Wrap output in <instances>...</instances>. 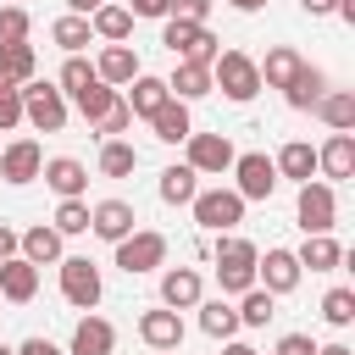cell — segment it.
Returning <instances> with one entry per match:
<instances>
[{
    "label": "cell",
    "mask_w": 355,
    "mask_h": 355,
    "mask_svg": "<svg viewBox=\"0 0 355 355\" xmlns=\"http://www.w3.org/2000/svg\"><path fill=\"white\" fill-rule=\"evenodd\" d=\"M255 244L244 239V233H216V250H211V261H216V283H222V294H244V288H255Z\"/></svg>",
    "instance_id": "1"
},
{
    "label": "cell",
    "mask_w": 355,
    "mask_h": 355,
    "mask_svg": "<svg viewBox=\"0 0 355 355\" xmlns=\"http://www.w3.org/2000/svg\"><path fill=\"white\" fill-rule=\"evenodd\" d=\"M211 89H222L233 105H250V100L261 94L255 55H244V50H216V61H211Z\"/></svg>",
    "instance_id": "2"
},
{
    "label": "cell",
    "mask_w": 355,
    "mask_h": 355,
    "mask_svg": "<svg viewBox=\"0 0 355 355\" xmlns=\"http://www.w3.org/2000/svg\"><path fill=\"white\" fill-rule=\"evenodd\" d=\"M294 222H300V233H333L338 227V194H333V183L305 178L300 194H294Z\"/></svg>",
    "instance_id": "3"
},
{
    "label": "cell",
    "mask_w": 355,
    "mask_h": 355,
    "mask_svg": "<svg viewBox=\"0 0 355 355\" xmlns=\"http://www.w3.org/2000/svg\"><path fill=\"white\" fill-rule=\"evenodd\" d=\"M161 44L178 55V61H216V33L205 22H183V17H161Z\"/></svg>",
    "instance_id": "4"
},
{
    "label": "cell",
    "mask_w": 355,
    "mask_h": 355,
    "mask_svg": "<svg viewBox=\"0 0 355 355\" xmlns=\"http://www.w3.org/2000/svg\"><path fill=\"white\" fill-rule=\"evenodd\" d=\"M111 250H116V266H122L128 277H144V272L166 266V233H155V227H133V233L116 239Z\"/></svg>",
    "instance_id": "5"
},
{
    "label": "cell",
    "mask_w": 355,
    "mask_h": 355,
    "mask_svg": "<svg viewBox=\"0 0 355 355\" xmlns=\"http://www.w3.org/2000/svg\"><path fill=\"white\" fill-rule=\"evenodd\" d=\"M22 122H33L39 133H61V128H67V94H61L55 83L28 78V83H22Z\"/></svg>",
    "instance_id": "6"
},
{
    "label": "cell",
    "mask_w": 355,
    "mask_h": 355,
    "mask_svg": "<svg viewBox=\"0 0 355 355\" xmlns=\"http://www.w3.org/2000/svg\"><path fill=\"white\" fill-rule=\"evenodd\" d=\"M189 211H194V222H200L205 233H233V227L244 222L239 189H200V194L189 200Z\"/></svg>",
    "instance_id": "7"
},
{
    "label": "cell",
    "mask_w": 355,
    "mask_h": 355,
    "mask_svg": "<svg viewBox=\"0 0 355 355\" xmlns=\"http://www.w3.org/2000/svg\"><path fill=\"white\" fill-rule=\"evenodd\" d=\"M55 266H61V300H67V305H78V311H94V305H100V294H105L100 266H94L89 255H61Z\"/></svg>",
    "instance_id": "8"
},
{
    "label": "cell",
    "mask_w": 355,
    "mask_h": 355,
    "mask_svg": "<svg viewBox=\"0 0 355 355\" xmlns=\"http://www.w3.org/2000/svg\"><path fill=\"white\" fill-rule=\"evenodd\" d=\"M227 172L239 178L233 189H239V200H244V205H250V200H272V194H277V183H283V178H277V166H272V155H261V150L233 155V166H227Z\"/></svg>",
    "instance_id": "9"
},
{
    "label": "cell",
    "mask_w": 355,
    "mask_h": 355,
    "mask_svg": "<svg viewBox=\"0 0 355 355\" xmlns=\"http://www.w3.org/2000/svg\"><path fill=\"white\" fill-rule=\"evenodd\" d=\"M183 150H189L183 161H189L200 178H222V172L233 166V155H239L227 133H189V139H183Z\"/></svg>",
    "instance_id": "10"
},
{
    "label": "cell",
    "mask_w": 355,
    "mask_h": 355,
    "mask_svg": "<svg viewBox=\"0 0 355 355\" xmlns=\"http://www.w3.org/2000/svg\"><path fill=\"white\" fill-rule=\"evenodd\" d=\"M300 277H305V266L294 261V250H283V244H272L266 255H255V283L266 288V294H294L300 288Z\"/></svg>",
    "instance_id": "11"
},
{
    "label": "cell",
    "mask_w": 355,
    "mask_h": 355,
    "mask_svg": "<svg viewBox=\"0 0 355 355\" xmlns=\"http://www.w3.org/2000/svg\"><path fill=\"white\" fill-rule=\"evenodd\" d=\"M39 166H44V144H39V139H11V144H0V178H6L11 189L33 183Z\"/></svg>",
    "instance_id": "12"
},
{
    "label": "cell",
    "mask_w": 355,
    "mask_h": 355,
    "mask_svg": "<svg viewBox=\"0 0 355 355\" xmlns=\"http://www.w3.org/2000/svg\"><path fill=\"white\" fill-rule=\"evenodd\" d=\"M133 227H139V216H133L128 200H100V205H89V233H94V239L116 244V239H128Z\"/></svg>",
    "instance_id": "13"
},
{
    "label": "cell",
    "mask_w": 355,
    "mask_h": 355,
    "mask_svg": "<svg viewBox=\"0 0 355 355\" xmlns=\"http://www.w3.org/2000/svg\"><path fill=\"white\" fill-rule=\"evenodd\" d=\"M200 300H205V283H200L194 266H166L161 272V305L166 311H194Z\"/></svg>",
    "instance_id": "14"
},
{
    "label": "cell",
    "mask_w": 355,
    "mask_h": 355,
    "mask_svg": "<svg viewBox=\"0 0 355 355\" xmlns=\"http://www.w3.org/2000/svg\"><path fill=\"white\" fill-rule=\"evenodd\" d=\"M316 172H322V183H349L355 178V133H333L316 150Z\"/></svg>",
    "instance_id": "15"
},
{
    "label": "cell",
    "mask_w": 355,
    "mask_h": 355,
    "mask_svg": "<svg viewBox=\"0 0 355 355\" xmlns=\"http://www.w3.org/2000/svg\"><path fill=\"white\" fill-rule=\"evenodd\" d=\"M39 178H44L61 200H83V189H89V166H83L78 155H50V161L39 166Z\"/></svg>",
    "instance_id": "16"
},
{
    "label": "cell",
    "mask_w": 355,
    "mask_h": 355,
    "mask_svg": "<svg viewBox=\"0 0 355 355\" xmlns=\"http://www.w3.org/2000/svg\"><path fill=\"white\" fill-rule=\"evenodd\" d=\"M17 255L22 261H33V266H55L61 255H67V239L55 233V227H28V233H17Z\"/></svg>",
    "instance_id": "17"
},
{
    "label": "cell",
    "mask_w": 355,
    "mask_h": 355,
    "mask_svg": "<svg viewBox=\"0 0 355 355\" xmlns=\"http://www.w3.org/2000/svg\"><path fill=\"white\" fill-rule=\"evenodd\" d=\"M139 338H144L150 349H178V344H183V316L166 311V305H155V311L139 316Z\"/></svg>",
    "instance_id": "18"
},
{
    "label": "cell",
    "mask_w": 355,
    "mask_h": 355,
    "mask_svg": "<svg viewBox=\"0 0 355 355\" xmlns=\"http://www.w3.org/2000/svg\"><path fill=\"white\" fill-rule=\"evenodd\" d=\"M33 294H39V266H33V261H22V255L0 261V300H11V305H28Z\"/></svg>",
    "instance_id": "19"
},
{
    "label": "cell",
    "mask_w": 355,
    "mask_h": 355,
    "mask_svg": "<svg viewBox=\"0 0 355 355\" xmlns=\"http://www.w3.org/2000/svg\"><path fill=\"white\" fill-rule=\"evenodd\" d=\"M300 67H305V55H300L294 44H272V50H266V61H255V72H261V89H288Z\"/></svg>",
    "instance_id": "20"
},
{
    "label": "cell",
    "mask_w": 355,
    "mask_h": 355,
    "mask_svg": "<svg viewBox=\"0 0 355 355\" xmlns=\"http://www.w3.org/2000/svg\"><path fill=\"white\" fill-rule=\"evenodd\" d=\"M133 94H128V111H133V122H150L166 100H172V89H166V78H155V72H139L133 83H128Z\"/></svg>",
    "instance_id": "21"
},
{
    "label": "cell",
    "mask_w": 355,
    "mask_h": 355,
    "mask_svg": "<svg viewBox=\"0 0 355 355\" xmlns=\"http://www.w3.org/2000/svg\"><path fill=\"white\" fill-rule=\"evenodd\" d=\"M111 349H116V327L89 311V316L72 327V349H67V355H111Z\"/></svg>",
    "instance_id": "22"
},
{
    "label": "cell",
    "mask_w": 355,
    "mask_h": 355,
    "mask_svg": "<svg viewBox=\"0 0 355 355\" xmlns=\"http://www.w3.org/2000/svg\"><path fill=\"white\" fill-rule=\"evenodd\" d=\"M294 261L311 266V272H338V266H344V244H338L333 233H305V244L294 250Z\"/></svg>",
    "instance_id": "23"
},
{
    "label": "cell",
    "mask_w": 355,
    "mask_h": 355,
    "mask_svg": "<svg viewBox=\"0 0 355 355\" xmlns=\"http://www.w3.org/2000/svg\"><path fill=\"white\" fill-rule=\"evenodd\" d=\"M139 72H144V67H139V55H133L128 44H105V50H100V61H94V78H100V83H111V89H116V83H133Z\"/></svg>",
    "instance_id": "24"
},
{
    "label": "cell",
    "mask_w": 355,
    "mask_h": 355,
    "mask_svg": "<svg viewBox=\"0 0 355 355\" xmlns=\"http://www.w3.org/2000/svg\"><path fill=\"white\" fill-rule=\"evenodd\" d=\"M327 89H333V83H327V72L305 61V67L294 72V83L283 89V100H288V111H311V105H316V100H322Z\"/></svg>",
    "instance_id": "25"
},
{
    "label": "cell",
    "mask_w": 355,
    "mask_h": 355,
    "mask_svg": "<svg viewBox=\"0 0 355 355\" xmlns=\"http://www.w3.org/2000/svg\"><path fill=\"white\" fill-rule=\"evenodd\" d=\"M89 28H94V39H105V44H128V33H133V11L105 0V6L89 11Z\"/></svg>",
    "instance_id": "26"
},
{
    "label": "cell",
    "mask_w": 355,
    "mask_h": 355,
    "mask_svg": "<svg viewBox=\"0 0 355 355\" xmlns=\"http://www.w3.org/2000/svg\"><path fill=\"white\" fill-rule=\"evenodd\" d=\"M166 89H172V100H205L211 94V67L205 61H178Z\"/></svg>",
    "instance_id": "27"
},
{
    "label": "cell",
    "mask_w": 355,
    "mask_h": 355,
    "mask_svg": "<svg viewBox=\"0 0 355 355\" xmlns=\"http://www.w3.org/2000/svg\"><path fill=\"white\" fill-rule=\"evenodd\" d=\"M311 111H316L333 133H355V89H327Z\"/></svg>",
    "instance_id": "28"
},
{
    "label": "cell",
    "mask_w": 355,
    "mask_h": 355,
    "mask_svg": "<svg viewBox=\"0 0 355 355\" xmlns=\"http://www.w3.org/2000/svg\"><path fill=\"white\" fill-rule=\"evenodd\" d=\"M150 128H155V139L161 144H183L189 133H194V116H189V100H166L155 116H150Z\"/></svg>",
    "instance_id": "29"
},
{
    "label": "cell",
    "mask_w": 355,
    "mask_h": 355,
    "mask_svg": "<svg viewBox=\"0 0 355 355\" xmlns=\"http://www.w3.org/2000/svg\"><path fill=\"white\" fill-rule=\"evenodd\" d=\"M272 166H277V178H288V183H305V178H316V150H311L305 139H288V144L272 155Z\"/></svg>",
    "instance_id": "30"
},
{
    "label": "cell",
    "mask_w": 355,
    "mask_h": 355,
    "mask_svg": "<svg viewBox=\"0 0 355 355\" xmlns=\"http://www.w3.org/2000/svg\"><path fill=\"white\" fill-rule=\"evenodd\" d=\"M155 194H161L166 205H189V200L200 194V172H194L189 161H178V166H166V172H161V183H155Z\"/></svg>",
    "instance_id": "31"
},
{
    "label": "cell",
    "mask_w": 355,
    "mask_h": 355,
    "mask_svg": "<svg viewBox=\"0 0 355 355\" xmlns=\"http://www.w3.org/2000/svg\"><path fill=\"white\" fill-rule=\"evenodd\" d=\"M39 72V55H33V44L28 39H17V44H0V83H28Z\"/></svg>",
    "instance_id": "32"
},
{
    "label": "cell",
    "mask_w": 355,
    "mask_h": 355,
    "mask_svg": "<svg viewBox=\"0 0 355 355\" xmlns=\"http://www.w3.org/2000/svg\"><path fill=\"white\" fill-rule=\"evenodd\" d=\"M50 39H55L67 55H83V50L94 44V28H89V17L67 11V17H55V22H50Z\"/></svg>",
    "instance_id": "33"
},
{
    "label": "cell",
    "mask_w": 355,
    "mask_h": 355,
    "mask_svg": "<svg viewBox=\"0 0 355 355\" xmlns=\"http://www.w3.org/2000/svg\"><path fill=\"white\" fill-rule=\"evenodd\" d=\"M194 311H200V333L205 338H239V311L227 300H200Z\"/></svg>",
    "instance_id": "34"
},
{
    "label": "cell",
    "mask_w": 355,
    "mask_h": 355,
    "mask_svg": "<svg viewBox=\"0 0 355 355\" xmlns=\"http://www.w3.org/2000/svg\"><path fill=\"white\" fill-rule=\"evenodd\" d=\"M233 311H239V327H266V322L277 316V294H266V288L255 283V288H244V294H239V305H233Z\"/></svg>",
    "instance_id": "35"
},
{
    "label": "cell",
    "mask_w": 355,
    "mask_h": 355,
    "mask_svg": "<svg viewBox=\"0 0 355 355\" xmlns=\"http://www.w3.org/2000/svg\"><path fill=\"white\" fill-rule=\"evenodd\" d=\"M139 150L128 139H100V178H133Z\"/></svg>",
    "instance_id": "36"
},
{
    "label": "cell",
    "mask_w": 355,
    "mask_h": 355,
    "mask_svg": "<svg viewBox=\"0 0 355 355\" xmlns=\"http://www.w3.org/2000/svg\"><path fill=\"white\" fill-rule=\"evenodd\" d=\"M128 128H133V111H128V100H122V94H116V100L89 122V133H94V139H122Z\"/></svg>",
    "instance_id": "37"
},
{
    "label": "cell",
    "mask_w": 355,
    "mask_h": 355,
    "mask_svg": "<svg viewBox=\"0 0 355 355\" xmlns=\"http://www.w3.org/2000/svg\"><path fill=\"white\" fill-rule=\"evenodd\" d=\"M50 227H55L61 239H78V233H89V200H61Z\"/></svg>",
    "instance_id": "38"
},
{
    "label": "cell",
    "mask_w": 355,
    "mask_h": 355,
    "mask_svg": "<svg viewBox=\"0 0 355 355\" xmlns=\"http://www.w3.org/2000/svg\"><path fill=\"white\" fill-rule=\"evenodd\" d=\"M322 322L327 327H349L355 322V288H327L322 294Z\"/></svg>",
    "instance_id": "39"
},
{
    "label": "cell",
    "mask_w": 355,
    "mask_h": 355,
    "mask_svg": "<svg viewBox=\"0 0 355 355\" xmlns=\"http://www.w3.org/2000/svg\"><path fill=\"white\" fill-rule=\"evenodd\" d=\"M33 33V17H28V6H0V44H17V39H28Z\"/></svg>",
    "instance_id": "40"
},
{
    "label": "cell",
    "mask_w": 355,
    "mask_h": 355,
    "mask_svg": "<svg viewBox=\"0 0 355 355\" xmlns=\"http://www.w3.org/2000/svg\"><path fill=\"white\" fill-rule=\"evenodd\" d=\"M89 83H94V61H83V55H67V67H61L55 89H61V94H78V89H89Z\"/></svg>",
    "instance_id": "41"
},
{
    "label": "cell",
    "mask_w": 355,
    "mask_h": 355,
    "mask_svg": "<svg viewBox=\"0 0 355 355\" xmlns=\"http://www.w3.org/2000/svg\"><path fill=\"white\" fill-rule=\"evenodd\" d=\"M72 100H78V111H83V122H94V116H100V111H105V105H111V100H116V89H111V83H100V78H94V83H89V89H78V94H72Z\"/></svg>",
    "instance_id": "42"
},
{
    "label": "cell",
    "mask_w": 355,
    "mask_h": 355,
    "mask_svg": "<svg viewBox=\"0 0 355 355\" xmlns=\"http://www.w3.org/2000/svg\"><path fill=\"white\" fill-rule=\"evenodd\" d=\"M22 122V89L17 83H0V133H11Z\"/></svg>",
    "instance_id": "43"
},
{
    "label": "cell",
    "mask_w": 355,
    "mask_h": 355,
    "mask_svg": "<svg viewBox=\"0 0 355 355\" xmlns=\"http://www.w3.org/2000/svg\"><path fill=\"white\" fill-rule=\"evenodd\" d=\"M211 6H216V0H172V11H166V17H183V22H205V17H211Z\"/></svg>",
    "instance_id": "44"
},
{
    "label": "cell",
    "mask_w": 355,
    "mask_h": 355,
    "mask_svg": "<svg viewBox=\"0 0 355 355\" xmlns=\"http://www.w3.org/2000/svg\"><path fill=\"white\" fill-rule=\"evenodd\" d=\"M272 355H316V344H311V333H283Z\"/></svg>",
    "instance_id": "45"
},
{
    "label": "cell",
    "mask_w": 355,
    "mask_h": 355,
    "mask_svg": "<svg viewBox=\"0 0 355 355\" xmlns=\"http://www.w3.org/2000/svg\"><path fill=\"white\" fill-rule=\"evenodd\" d=\"M128 11H133V17H166L172 0H128Z\"/></svg>",
    "instance_id": "46"
},
{
    "label": "cell",
    "mask_w": 355,
    "mask_h": 355,
    "mask_svg": "<svg viewBox=\"0 0 355 355\" xmlns=\"http://www.w3.org/2000/svg\"><path fill=\"white\" fill-rule=\"evenodd\" d=\"M17 355H61V349H55L50 338H22V344H17Z\"/></svg>",
    "instance_id": "47"
},
{
    "label": "cell",
    "mask_w": 355,
    "mask_h": 355,
    "mask_svg": "<svg viewBox=\"0 0 355 355\" xmlns=\"http://www.w3.org/2000/svg\"><path fill=\"white\" fill-rule=\"evenodd\" d=\"M333 6H338V0H300L305 17H333Z\"/></svg>",
    "instance_id": "48"
},
{
    "label": "cell",
    "mask_w": 355,
    "mask_h": 355,
    "mask_svg": "<svg viewBox=\"0 0 355 355\" xmlns=\"http://www.w3.org/2000/svg\"><path fill=\"white\" fill-rule=\"evenodd\" d=\"M11 255H17V227L0 222V261H11Z\"/></svg>",
    "instance_id": "49"
},
{
    "label": "cell",
    "mask_w": 355,
    "mask_h": 355,
    "mask_svg": "<svg viewBox=\"0 0 355 355\" xmlns=\"http://www.w3.org/2000/svg\"><path fill=\"white\" fill-rule=\"evenodd\" d=\"M222 355H261V349H250V344H239V338H222Z\"/></svg>",
    "instance_id": "50"
},
{
    "label": "cell",
    "mask_w": 355,
    "mask_h": 355,
    "mask_svg": "<svg viewBox=\"0 0 355 355\" xmlns=\"http://www.w3.org/2000/svg\"><path fill=\"white\" fill-rule=\"evenodd\" d=\"M94 6H105V0H67V11H78V17H89Z\"/></svg>",
    "instance_id": "51"
},
{
    "label": "cell",
    "mask_w": 355,
    "mask_h": 355,
    "mask_svg": "<svg viewBox=\"0 0 355 355\" xmlns=\"http://www.w3.org/2000/svg\"><path fill=\"white\" fill-rule=\"evenodd\" d=\"M316 355H355L349 344H316Z\"/></svg>",
    "instance_id": "52"
},
{
    "label": "cell",
    "mask_w": 355,
    "mask_h": 355,
    "mask_svg": "<svg viewBox=\"0 0 355 355\" xmlns=\"http://www.w3.org/2000/svg\"><path fill=\"white\" fill-rule=\"evenodd\" d=\"M227 6H233V11H261L266 0H227Z\"/></svg>",
    "instance_id": "53"
},
{
    "label": "cell",
    "mask_w": 355,
    "mask_h": 355,
    "mask_svg": "<svg viewBox=\"0 0 355 355\" xmlns=\"http://www.w3.org/2000/svg\"><path fill=\"white\" fill-rule=\"evenodd\" d=\"M0 355H17V349H11V344H0Z\"/></svg>",
    "instance_id": "54"
},
{
    "label": "cell",
    "mask_w": 355,
    "mask_h": 355,
    "mask_svg": "<svg viewBox=\"0 0 355 355\" xmlns=\"http://www.w3.org/2000/svg\"><path fill=\"white\" fill-rule=\"evenodd\" d=\"M150 355H178V349H150Z\"/></svg>",
    "instance_id": "55"
},
{
    "label": "cell",
    "mask_w": 355,
    "mask_h": 355,
    "mask_svg": "<svg viewBox=\"0 0 355 355\" xmlns=\"http://www.w3.org/2000/svg\"><path fill=\"white\" fill-rule=\"evenodd\" d=\"M11 6H28V0H11Z\"/></svg>",
    "instance_id": "56"
}]
</instances>
